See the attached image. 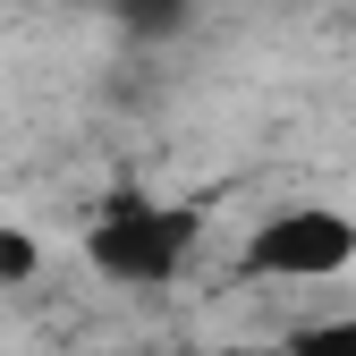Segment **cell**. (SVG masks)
<instances>
[{"instance_id":"cell-5","label":"cell","mask_w":356,"mask_h":356,"mask_svg":"<svg viewBox=\"0 0 356 356\" xmlns=\"http://www.w3.org/2000/svg\"><path fill=\"white\" fill-rule=\"evenodd\" d=\"M42 272V246L26 238V229H0V289H17V280H34Z\"/></svg>"},{"instance_id":"cell-3","label":"cell","mask_w":356,"mask_h":356,"mask_svg":"<svg viewBox=\"0 0 356 356\" xmlns=\"http://www.w3.org/2000/svg\"><path fill=\"white\" fill-rule=\"evenodd\" d=\"M280 356H356V314H323V323H297L280 339Z\"/></svg>"},{"instance_id":"cell-2","label":"cell","mask_w":356,"mask_h":356,"mask_svg":"<svg viewBox=\"0 0 356 356\" xmlns=\"http://www.w3.org/2000/svg\"><path fill=\"white\" fill-rule=\"evenodd\" d=\"M356 263V220L339 204H289L272 220H254L246 272L254 280H339Z\"/></svg>"},{"instance_id":"cell-4","label":"cell","mask_w":356,"mask_h":356,"mask_svg":"<svg viewBox=\"0 0 356 356\" xmlns=\"http://www.w3.org/2000/svg\"><path fill=\"white\" fill-rule=\"evenodd\" d=\"M178 17H187V0H119L127 34H178Z\"/></svg>"},{"instance_id":"cell-1","label":"cell","mask_w":356,"mask_h":356,"mask_svg":"<svg viewBox=\"0 0 356 356\" xmlns=\"http://www.w3.org/2000/svg\"><path fill=\"white\" fill-rule=\"evenodd\" d=\"M187 254H195V220L178 204H153V195H119L85 229V263L119 289H170L187 272Z\"/></svg>"}]
</instances>
